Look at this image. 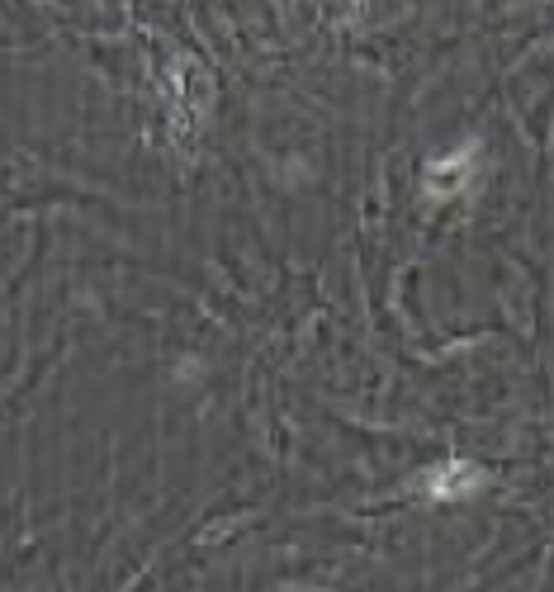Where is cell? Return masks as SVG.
<instances>
[{
  "mask_svg": "<svg viewBox=\"0 0 554 592\" xmlns=\"http://www.w3.org/2000/svg\"><path fill=\"white\" fill-rule=\"evenodd\" d=\"M483 484H488V474H483L479 465H469V460H446L441 469L427 474L431 498H469V493H479Z\"/></svg>",
  "mask_w": 554,
  "mask_h": 592,
  "instance_id": "1",
  "label": "cell"
},
{
  "mask_svg": "<svg viewBox=\"0 0 554 592\" xmlns=\"http://www.w3.org/2000/svg\"><path fill=\"white\" fill-rule=\"evenodd\" d=\"M465 171H469V147H465V152H455L450 162H436V166H431V180H436V176H446V190H450V185H455V180L465 176Z\"/></svg>",
  "mask_w": 554,
  "mask_h": 592,
  "instance_id": "2",
  "label": "cell"
}]
</instances>
